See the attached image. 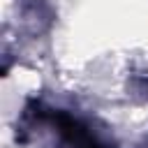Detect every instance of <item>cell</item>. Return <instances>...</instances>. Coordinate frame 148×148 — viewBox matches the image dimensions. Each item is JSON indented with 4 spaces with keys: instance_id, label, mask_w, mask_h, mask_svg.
<instances>
[{
    "instance_id": "cell-1",
    "label": "cell",
    "mask_w": 148,
    "mask_h": 148,
    "mask_svg": "<svg viewBox=\"0 0 148 148\" xmlns=\"http://www.w3.org/2000/svg\"><path fill=\"white\" fill-rule=\"evenodd\" d=\"M53 123L58 125L60 134L65 136V141L69 146H74V148H102L92 139V134L81 123H76L72 116H67V113H53Z\"/></svg>"
}]
</instances>
